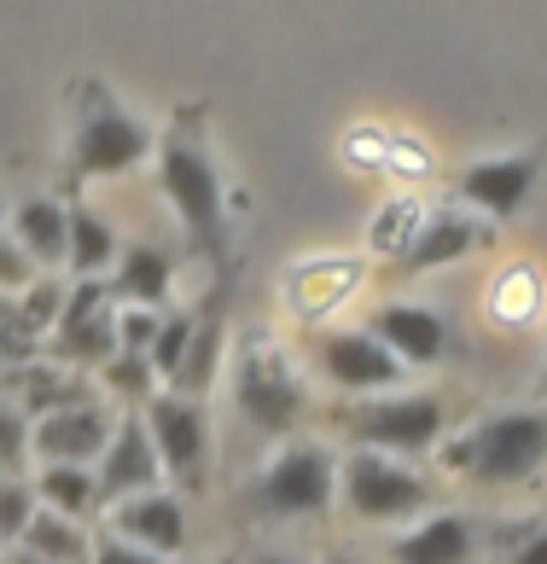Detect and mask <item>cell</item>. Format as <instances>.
<instances>
[{
    "label": "cell",
    "instance_id": "obj_1",
    "mask_svg": "<svg viewBox=\"0 0 547 564\" xmlns=\"http://www.w3.org/2000/svg\"><path fill=\"white\" fill-rule=\"evenodd\" d=\"M158 175H163L170 204L186 221V234H193L210 257H222V181L210 170L193 122H175L170 129V140H163V152H158Z\"/></svg>",
    "mask_w": 547,
    "mask_h": 564
},
{
    "label": "cell",
    "instance_id": "obj_2",
    "mask_svg": "<svg viewBox=\"0 0 547 564\" xmlns=\"http://www.w3.org/2000/svg\"><path fill=\"white\" fill-rule=\"evenodd\" d=\"M339 495H344V507L362 518V524H396V518H414V512L431 507L426 477L403 471L396 459L373 454V448L350 454V466L339 477Z\"/></svg>",
    "mask_w": 547,
    "mask_h": 564
},
{
    "label": "cell",
    "instance_id": "obj_3",
    "mask_svg": "<svg viewBox=\"0 0 547 564\" xmlns=\"http://www.w3.org/2000/svg\"><path fill=\"white\" fill-rule=\"evenodd\" d=\"M146 152H152V129L135 111H122L105 88H88V111L76 129V175H122Z\"/></svg>",
    "mask_w": 547,
    "mask_h": 564
},
{
    "label": "cell",
    "instance_id": "obj_4",
    "mask_svg": "<svg viewBox=\"0 0 547 564\" xmlns=\"http://www.w3.org/2000/svg\"><path fill=\"white\" fill-rule=\"evenodd\" d=\"M339 495V466L321 443H298L286 448L257 484V507L274 518H303V512H326Z\"/></svg>",
    "mask_w": 547,
    "mask_h": 564
},
{
    "label": "cell",
    "instance_id": "obj_5",
    "mask_svg": "<svg viewBox=\"0 0 547 564\" xmlns=\"http://www.w3.org/2000/svg\"><path fill=\"white\" fill-rule=\"evenodd\" d=\"M53 349L65 367H105L117 361V308L111 280H82L65 297V315L53 326Z\"/></svg>",
    "mask_w": 547,
    "mask_h": 564
},
{
    "label": "cell",
    "instance_id": "obj_6",
    "mask_svg": "<svg viewBox=\"0 0 547 564\" xmlns=\"http://www.w3.org/2000/svg\"><path fill=\"white\" fill-rule=\"evenodd\" d=\"M547 459V413H495L472 436V471L483 484H518Z\"/></svg>",
    "mask_w": 547,
    "mask_h": 564
},
{
    "label": "cell",
    "instance_id": "obj_7",
    "mask_svg": "<svg viewBox=\"0 0 547 564\" xmlns=\"http://www.w3.org/2000/svg\"><path fill=\"white\" fill-rule=\"evenodd\" d=\"M234 395H239V413L257 431H291L303 420V384L291 379V367L280 361V349H268V344H250L239 355Z\"/></svg>",
    "mask_w": 547,
    "mask_h": 564
},
{
    "label": "cell",
    "instance_id": "obj_8",
    "mask_svg": "<svg viewBox=\"0 0 547 564\" xmlns=\"http://www.w3.org/2000/svg\"><path fill=\"white\" fill-rule=\"evenodd\" d=\"M350 431L367 448H396V454H419L443 436V402L437 395H390V402H367L350 413Z\"/></svg>",
    "mask_w": 547,
    "mask_h": 564
},
{
    "label": "cell",
    "instance_id": "obj_9",
    "mask_svg": "<svg viewBox=\"0 0 547 564\" xmlns=\"http://www.w3.org/2000/svg\"><path fill=\"white\" fill-rule=\"evenodd\" d=\"M146 431H152V448L163 459V471H175L181 484H199L204 477V454H210V431H204V408L186 402V395H152L146 402Z\"/></svg>",
    "mask_w": 547,
    "mask_h": 564
},
{
    "label": "cell",
    "instance_id": "obj_10",
    "mask_svg": "<svg viewBox=\"0 0 547 564\" xmlns=\"http://www.w3.org/2000/svg\"><path fill=\"white\" fill-rule=\"evenodd\" d=\"M111 436H117V413L88 402V408H65V413L35 420L30 454H41L47 466H88V459H105Z\"/></svg>",
    "mask_w": 547,
    "mask_h": 564
},
{
    "label": "cell",
    "instance_id": "obj_11",
    "mask_svg": "<svg viewBox=\"0 0 547 564\" xmlns=\"http://www.w3.org/2000/svg\"><path fill=\"white\" fill-rule=\"evenodd\" d=\"M158 471H163V459L152 448V431H146V420H135V413H122L117 420V436H111V448H105L99 459V507L105 500H135V495H152L158 489Z\"/></svg>",
    "mask_w": 547,
    "mask_h": 564
},
{
    "label": "cell",
    "instance_id": "obj_12",
    "mask_svg": "<svg viewBox=\"0 0 547 564\" xmlns=\"http://www.w3.org/2000/svg\"><path fill=\"white\" fill-rule=\"evenodd\" d=\"M321 367L339 390H396L403 372H408L373 332H326L321 338Z\"/></svg>",
    "mask_w": 547,
    "mask_h": 564
},
{
    "label": "cell",
    "instance_id": "obj_13",
    "mask_svg": "<svg viewBox=\"0 0 547 564\" xmlns=\"http://www.w3.org/2000/svg\"><path fill=\"white\" fill-rule=\"evenodd\" d=\"M111 524H117V541H129V547L152 553V558H175L186 547V512H181V500L175 495H158V489L122 500V507L111 512Z\"/></svg>",
    "mask_w": 547,
    "mask_h": 564
},
{
    "label": "cell",
    "instance_id": "obj_14",
    "mask_svg": "<svg viewBox=\"0 0 547 564\" xmlns=\"http://www.w3.org/2000/svg\"><path fill=\"white\" fill-rule=\"evenodd\" d=\"M373 338L403 367H431V361H443V349H449V326L419 303H385L373 315Z\"/></svg>",
    "mask_w": 547,
    "mask_h": 564
},
{
    "label": "cell",
    "instance_id": "obj_15",
    "mask_svg": "<svg viewBox=\"0 0 547 564\" xmlns=\"http://www.w3.org/2000/svg\"><path fill=\"white\" fill-rule=\"evenodd\" d=\"M530 181H536L530 158H483L460 175V198L490 210V216H513L524 204V193H530Z\"/></svg>",
    "mask_w": 547,
    "mask_h": 564
},
{
    "label": "cell",
    "instance_id": "obj_16",
    "mask_svg": "<svg viewBox=\"0 0 547 564\" xmlns=\"http://www.w3.org/2000/svg\"><path fill=\"white\" fill-rule=\"evenodd\" d=\"M170 280H175V257H170V250H158V245H129V250L117 257L111 297L163 308V303H170Z\"/></svg>",
    "mask_w": 547,
    "mask_h": 564
},
{
    "label": "cell",
    "instance_id": "obj_17",
    "mask_svg": "<svg viewBox=\"0 0 547 564\" xmlns=\"http://www.w3.org/2000/svg\"><path fill=\"white\" fill-rule=\"evenodd\" d=\"M478 535L466 518H426L419 530L396 541V564H466Z\"/></svg>",
    "mask_w": 547,
    "mask_h": 564
},
{
    "label": "cell",
    "instance_id": "obj_18",
    "mask_svg": "<svg viewBox=\"0 0 547 564\" xmlns=\"http://www.w3.org/2000/svg\"><path fill=\"white\" fill-rule=\"evenodd\" d=\"M18 250L35 262H71V210H58L53 198L18 204Z\"/></svg>",
    "mask_w": 547,
    "mask_h": 564
},
{
    "label": "cell",
    "instance_id": "obj_19",
    "mask_svg": "<svg viewBox=\"0 0 547 564\" xmlns=\"http://www.w3.org/2000/svg\"><path fill=\"white\" fill-rule=\"evenodd\" d=\"M478 245V227L466 216H431L419 234L408 239L403 250V268L408 274H426V268H443V262H460L466 250Z\"/></svg>",
    "mask_w": 547,
    "mask_h": 564
},
{
    "label": "cell",
    "instance_id": "obj_20",
    "mask_svg": "<svg viewBox=\"0 0 547 564\" xmlns=\"http://www.w3.org/2000/svg\"><path fill=\"white\" fill-rule=\"evenodd\" d=\"M12 402H30V420H47V413H65V408H88V384L53 367H18Z\"/></svg>",
    "mask_w": 547,
    "mask_h": 564
},
{
    "label": "cell",
    "instance_id": "obj_21",
    "mask_svg": "<svg viewBox=\"0 0 547 564\" xmlns=\"http://www.w3.org/2000/svg\"><path fill=\"white\" fill-rule=\"evenodd\" d=\"M18 553H30V558H41V564H88V558H94V541L82 535L71 518L35 507L24 541H18Z\"/></svg>",
    "mask_w": 547,
    "mask_h": 564
},
{
    "label": "cell",
    "instance_id": "obj_22",
    "mask_svg": "<svg viewBox=\"0 0 547 564\" xmlns=\"http://www.w3.org/2000/svg\"><path fill=\"white\" fill-rule=\"evenodd\" d=\"M41 507L47 512H58V518H88V512H99V477L88 471V466H47L41 471Z\"/></svg>",
    "mask_w": 547,
    "mask_h": 564
},
{
    "label": "cell",
    "instance_id": "obj_23",
    "mask_svg": "<svg viewBox=\"0 0 547 564\" xmlns=\"http://www.w3.org/2000/svg\"><path fill=\"white\" fill-rule=\"evenodd\" d=\"M117 262V234L99 210H71V268L82 280H99Z\"/></svg>",
    "mask_w": 547,
    "mask_h": 564
},
{
    "label": "cell",
    "instance_id": "obj_24",
    "mask_svg": "<svg viewBox=\"0 0 547 564\" xmlns=\"http://www.w3.org/2000/svg\"><path fill=\"white\" fill-rule=\"evenodd\" d=\"M216 361H222V315H204L193 326V344H186V361L175 372V395H204L210 379H216Z\"/></svg>",
    "mask_w": 547,
    "mask_h": 564
},
{
    "label": "cell",
    "instance_id": "obj_25",
    "mask_svg": "<svg viewBox=\"0 0 547 564\" xmlns=\"http://www.w3.org/2000/svg\"><path fill=\"white\" fill-rule=\"evenodd\" d=\"M30 431H35V420L24 408L12 402V395H0V471H24V459H30Z\"/></svg>",
    "mask_w": 547,
    "mask_h": 564
},
{
    "label": "cell",
    "instance_id": "obj_26",
    "mask_svg": "<svg viewBox=\"0 0 547 564\" xmlns=\"http://www.w3.org/2000/svg\"><path fill=\"white\" fill-rule=\"evenodd\" d=\"M105 384H111L122 402H152V355H117V361H105Z\"/></svg>",
    "mask_w": 547,
    "mask_h": 564
},
{
    "label": "cell",
    "instance_id": "obj_27",
    "mask_svg": "<svg viewBox=\"0 0 547 564\" xmlns=\"http://www.w3.org/2000/svg\"><path fill=\"white\" fill-rule=\"evenodd\" d=\"M35 518V489L18 484V477H0V541H24Z\"/></svg>",
    "mask_w": 547,
    "mask_h": 564
},
{
    "label": "cell",
    "instance_id": "obj_28",
    "mask_svg": "<svg viewBox=\"0 0 547 564\" xmlns=\"http://www.w3.org/2000/svg\"><path fill=\"white\" fill-rule=\"evenodd\" d=\"M193 315H181V321H163V332H158V344H152V372L158 379H170L175 384V372H181V361H186V344H193Z\"/></svg>",
    "mask_w": 547,
    "mask_h": 564
},
{
    "label": "cell",
    "instance_id": "obj_29",
    "mask_svg": "<svg viewBox=\"0 0 547 564\" xmlns=\"http://www.w3.org/2000/svg\"><path fill=\"white\" fill-rule=\"evenodd\" d=\"M65 297L71 291H58L53 280H35L30 285V297H24V308H18V332H41V326H58V315H65Z\"/></svg>",
    "mask_w": 547,
    "mask_h": 564
},
{
    "label": "cell",
    "instance_id": "obj_30",
    "mask_svg": "<svg viewBox=\"0 0 547 564\" xmlns=\"http://www.w3.org/2000/svg\"><path fill=\"white\" fill-rule=\"evenodd\" d=\"M163 321L152 308H129V315H117V355H152Z\"/></svg>",
    "mask_w": 547,
    "mask_h": 564
},
{
    "label": "cell",
    "instance_id": "obj_31",
    "mask_svg": "<svg viewBox=\"0 0 547 564\" xmlns=\"http://www.w3.org/2000/svg\"><path fill=\"white\" fill-rule=\"evenodd\" d=\"M12 285H35V262L12 239H0V291H12Z\"/></svg>",
    "mask_w": 547,
    "mask_h": 564
},
{
    "label": "cell",
    "instance_id": "obj_32",
    "mask_svg": "<svg viewBox=\"0 0 547 564\" xmlns=\"http://www.w3.org/2000/svg\"><path fill=\"white\" fill-rule=\"evenodd\" d=\"M94 564H170V558H152V553H140L129 547V541H94Z\"/></svg>",
    "mask_w": 547,
    "mask_h": 564
},
{
    "label": "cell",
    "instance_id": "obj_33",
    "mask_svg": "<svg viewBox=\"0 0 547 564\" xmlns=\"http://www.w3.org/2000/svg\"><path fill=\"white\" fill-rule=\"evenodd\" d=\"M507 564H547V530H536L530 541H518V553Z\"/></svg>",
    "mask_w": 547,
    "mask_h": 564
},
{
    "label": "cell",
    "instance_id": "obj_34",
    "mask_svg": "<svg viewBox=\"0 0 547 564\" xmlns=\"http://www.w3.org/2000/svg\"><path fill=\"white\" fill-rule=\"evenodd\" d=\"M443 466H449V471H472V436H466V443H449V448H443Z\"/></svg>",
    "mask_w": 547,
    "mask_h": 564
},
{
    "label": "cell",
    "instance_id": "obj_35",
    "mask_svg": "<svg viewBox=\"0 0 547 564\" xmlns=\"http://www.w3.org/2000/svg\"><path fill=\"white\" fill-rule=\"evenodd\" d=\"M250 564H291V558H274V553H257V558H250Z\"/></svg>",
    "mask_w": 547,
    "mask_h": 564
},
{
    "label": "cell",
    "instance_id": "obj_36",
    "mask_svg": "<svg viewBox=\"0 0 547 564\" xmlns=\"http://www.w3.org/2000/svg\"><path fill=\"white\" fill-rule=\"evenodd\" d=\"M12 564H41V558H30V553H12Z\"/></svg>",
    "mask_w": 547,
    "mask_h": 564
},
{
    "label": "cell",
    "instance_id": "obj_37",
    "mask_svg": "<svg viewBox=\"0 0 547 564\" xmlns=\"http://www.w3.org/2000/svg\"><path fill=\"white\" fill-rule=\"evenodd\" d=\"M332 564H362V558H332Z\"/></svg>",
    "mask_w": 547,
    "mask_h": 564
},
{
    "label": "cell",
    "instance_id": "obj_38",
    "mask_svg": "<svg viewBox=\"0 0 547 564\" xmlns=\"http://www.w3.org/2000/svg\"><path fill=\"white\" fill-rule=\"evenodd\" d=\"M0 216H7V210H0Z\"/></svg>",
    "mask_w": 547,
    "mask_h": 564
}]
</instances>
